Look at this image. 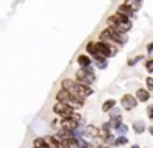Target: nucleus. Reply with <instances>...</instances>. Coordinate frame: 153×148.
Segmentation results:
<instances>
[{
  "label": "nucleus",
  "instance_id": "nucleus-1",
  "mask_svg": "<svg viewBox=\"0 0 153 148\" xmlns=\"http://www.w3.org/2000/svg\"><path fill=\"white\" fill-rule=\"evenodd\" d=\"M74 81H76L77 84L92 86L94 82H96V74H94V72H87V71H84V69L81 68L79 71L76 72V77H74Z\"/></svg>",
  "mask_w": 153,
  "mask_h": 148
},
{
  "label": "nucleus",
  "instance_id": "nucleus-2",
  "mask_svg": "<svg viewBox=\"0 0 153 148\" xmlns=\"http://www.w3.org/2000/svg\"><path fill=\"white\" fill-rule=\"evenodd\" d=\"M53 112L56 115H59V117H69L74 112V109H71L66 102H56V104L53 105Z\"/></svg>",
  "mask_w": 153,
  "mask_h": 148
},
{
  "label": "nucleus",
  "instance_id": "nucleus-3",
  "mask_svg": "<svg viewBox=\"0 0 153 148\" xmlns=\"http://www.w3.org/2000/svg\"><path fill=\"white\" fill-rule=\"evenodd\" d=\"M120 104H122L123 110H133V109L137 107V104H138V100L135 99V95L125 94V95H122V99H120Z\"/></svg>",
  "mask_w": 153,
  "mask_h": 148
},
{
  "label": "nucleus",
  "instance_id": "nucleus-4",
  "mask_svg": "<svg viewBox=\"0 0 153 148\" xmlns=\"http://www.w3.org/2000/svg\"><path fill=\"white\" fill-rule=\"evenodd\" d=\"M114 20H115V25L119 26V28H122L123 31H128L130 28H132V20L127 18V16H122L119 15V13H114Z\"/></svg>",
  "mask_w": 153,
  "mask_h": 148
},
{
  "label": "nucleus",
  "instance_id": "nucleus-5",
  "mask_svg": "<svg viewBox=\"0 0 153 148\" xmlns=\"http://www.w3.org/2000/svg\"><path fill=\"white\" fill-rule=\"evenodd\" d=\"M82 137L99 138L100 137V128H97L96 125H86V127L82 128Z\"/></svg>",
  "mask_w": 153,
  "mask_h": 148
},
{
  "label": "nucleus",
  "instance_id": "nucleus-6",
  "mask_svg": "<svg viewBox=\"0 0 153 148\" xmlns=\"http://www.w3.org/2000/svg\"><path fill=\"white\" fill-rule=\"evenodd\" d=\"M59 127L73 132L76 127H79V123H77V120H74V118L69 115V117H61V125H59Z\"/></svg>",
  "mask_w": 153,
  "mask_h": 148
},
{
  "label": "nucleus",
  "instance_id": "nucleus-7",
  "mask_svg": "<svg viewBox=\"0 0 153 148\" xmlns=\"http://www.w3.org/2000/svg\"><path fill=\"white\" fill-rule=\"evenodd\" d=\"M115 13H119V15H122V16H127V18H130V20H133L135 18V10L133 8H130L128 5H125V3H122V5L117 8V12Z\"/></svg>",
  "mask_w": 153,
  "mask_h": 148
},
{
  "label": "nucleus",
  "instance_id": "nucleus-8",
  "mask_svg": "<svg viewBox=\"0 0 153 148\" xmlns=\"http://www.w3.org/2000/svg\"><path fill=\"white\" fill-rule=\"evenodd\" d=\"M135 99L138 102H148L150 100V91H146V89H137L135 92Z\"/></svg>",
  "mask_w": 153,
  "mask_h": 148
},
{
  "label": "nucleus",
  "instance_id": "nucleus-9",
  "mask_svg": "<svg viewBox=\"0 0 153 148\" xmlns=\"http://www.w3.org/2000/svg\"><path fill=\"white\" fill-rule=\"evenodd\" d=\"M77 64L81 68H87V66H92V58L89 54H81L77 56Z\"/></svg>",
  "mask_w": 153,
  "mask_h": 148
},
{
  "label": "nucleus",
  "instance_id": "nucleus-10",
  "mask_svg": "<svg viewBox=\"0 0 153 148\" xmlns=\"http://www.w3.org/2000/svg\"><path fill=\"white\" fill-rule=\"evenodd\" d=\"M69 97H71V94L66 91V89H63V87L56 92V100L58 102H68V100H69Z\"/></svg>",
  "mask_w": 153,
  "mask_h": 148
},
{
  "label": "nucleus",
  "instance_id": "nucleus-11",
  "mask_svg": "<svg viewBox=\"0 0 153 148\" xmlns=\"http://www.w3.org/2000/svg\"><path fill=\"white\" fill-rule=\"evenodd\" d=\"M43 141H45V145H46L48 148H58L59 147V143H58V138L56 137H43Z\"/></svg>",
  "mask_w": 153,
  "mask_h": 148
},
{
  "label": "nucleus",
  "instance_id": "nucleus-12",
  "mask_svg": "<svg viewBox=\"0 0 153 148\" xmlns=\"http://www.w3.org/2000/svg\"><path fill=\"white\" fill-rule=\"evenodd\" d=\"M109 117H110V120H122V110L120 109H117V107H112L109 112Z\"/></svg>",
  "mask_w": 153,
  "mask_h": 148
},
{
  "label": "nucleus",
  "instance_id": "nucleus-13",
  "mask_svg": "<svg viewBox=\"0 0 153 148\" xmlns=\"http://www.w3.org/2000/svg\"><path fill=\"white\" fill-rule=\"evenodd\" d=\"M66 104L69 105L71 109H74V110H76V109H81V107H82V105H84V102H82V100H79V99H76V97H73V95H71V97H69V100H68Z\"/></svg>",
  "mask_w": 153,
  "mask_h": 148
},
{
  "label": "nucleus",
  "instance_id": "nucleus-14",
  "mask_svg": "<svg viewBox=\"0 0 153 148\" xmlns=\"http://www.w3.org/2000/svg\"><path fill=\"white\" fill-rule=\"evenodd\" d=\"M127 141H128L127 135H119L117 138H114L112 145H114V147H123V145H127Z\"/></svg>",
  "mask_w": 153,
  "mask_h": 148
},
{
  "label": "nucleus",
  "instance_id": "nucleus-15",
  "mask_svg": "<svg viewBox=\"0 0 153 148\" xmlns=\"http://www.w3.org/2000/svg\"><path fill=\"white\" fill-rule=\"evenodd\" d=\"M145 128H146V127H145V123H143L142 120H140V122L137 120L135 123H133V130H135V133H137V135L143 133V132H145Z\"/></svg>",
  "mask_w": 153,
  "mask_h": 148
},
{
  "label": "nucleus",
  "instance_id": "nucleus-16",
  "mask_svg": "<svg viewBox=\"0 0 153 148\" xmlns=\"http://www.w3.org/2000/svg\"><path fill=\"white\" fill-rule=\"evenodd\" d=\"M115 104H117V102L114 100V99H107V100L102 104V112H109L112 107H115Z\"/></svg>",
  "mask_w": 153,
  "mask_h": 148
},
{
  "label": "nucleus",
  "instance_id": "nucleus-17",
  "mask_svg": "<svg viewBox=\"0 0 153 148\" xmlns=\"http://www.w3.org/2000/svg\"><path fill=\"white\" fill-rule=\"evenodd\" d=\"M86 53L91 56V58L96 54V41H89V43H87V45H86Z\"/></svg>",
  "mask_w": 153,
  "mask_h": 148
},
{
  "label": "nucleus",
  "instance_id": "nucleus-18",
  "mask_svg": "<svg viewBox=\"0 0 153 148\" xmlns=\"http://www.w3.org/2000/svg\"><path fill=\"white\" fill-rule=\"evenodd\" d=\"M74 84H76V81H74V79H64L63 84H61V87L66 89V91H71V89L74 87Z\"/></svg>",
  "mask_w": 153,
  "mask_h": 148
},
{
  "label": "nucleus",
  "instance_id": "nucleus-19",
  "mask_svg": "<svg viewBox=\"0 0 153 148\" xmlns=\"http://www.w3.org/2000/svg\"><path fill=\"white\" fill-rule=\"evenodd\" d=\"M112 132V122H105V123H102V128H100V135L104 133H110Z\"/></svg>",
  "mask_w": 153,
  "mask_h": 148
},
{
  "label": "nucleus",
  "instance_id": "nucleus-20",
  "mask_svg": "<svg viewBox=\"0 0 153 148\" xmlns=\"http://www.w3.org/2000/svg\"><path fill=\"white\" fill-rule=\"evenodd\" d=\"M125 5H128L130 8H133L135 12L140 8V2H137V0H125Z\"/></svg>",
  "mask_w": 153,
  "mask_h": 148
},
{
  "label": "nucleus",
  "instance_id": "nucleus-21",
  "mask_svg": "<svg viewBox=\"0 0 153 148\" xmlns=\"http://www.w3.org/2000/svg\"><path fill=\"white\" fill-rule=\"evenodd\" d=\"M142 56H135V58H132V59H128V62H127V64H128V66H135L137 64V62H140V61H142Z\"/></svg>",
  "mask_w": 153,
  "mask_h": 148
},
{
  "label": "nucleus",
  "instance_id": "nucleus-22",
  "mask_svg": "<svg viewBox=\"0 0 153 148\" xmlns=\"http://www.w3.org/2000/svg\"><path fill=\"white\" fill-rule=\"evenodd\" d=\"M145 68H146V71H148V72H153V59H152V58H148V59H146Z\"/></svg>",
  "mask_w": 153,
  "mask_h": 148
},
{
  "label": "nucleus",
  "instance_id": "nucleus-23",
  "mask_svg": "<svg viewBox=\"0 0 153 148\" xmlns=\"http://www.w3.org/2000/svg\"><path fill=\"white\" fill-rule=\"evenodd\" d=\"M43 145H45L43 138H35V141H33V148H41Z\"/></svg>",
  "mask_w": 153,
  "mask_h": 148
},
{
  "label": "nucleus",
  "instance_id": "nucleus-24",
  "mask_svg": "<svg viewBox=\"0 0 153 148\" xmlns=\"http://www.w3.org/2000/svg\"><path fill=\"white\" fill-rule=\"evenodd\" d=\"M146 91H153V77L152 76L146 77Z\"/></svg>",
  "mask_w": 153,
  "mask_h": 148
},
{
  "label": "nucleus",
  "instance_id": "nucleus-25",
  "mask_svg": "<svg viewBox=\"0 0 153 148\" xmlns=\"http://www.w3.org/2000/svg\"><path fill=\"white\" fill-rule=\"evenodd\" d=\"M153 107H152V105H148V107H146V117H148V118H152L153 117Z\"/></svg>",
  "mask_w": 153,
  "mask_h": 148
},
{
  "label": "nucleus",
  "instance_id": "nucleus-26",
  "mask_svg": "<svg viewBox=\"0 0 153 148\" xmlns=\"http://www.w3.org/2000/svg\"><path fill=\"white\" fill-rule=\"evenodd\" d=\"M152 51H153V45L150 43V45L146 46V53H148V54H152Z\"/></svg>",
  "mask_w": 153,
  "mask_h": 148
},
{
  "label": "nucleus",
  "instance_id": "nucleus-27",
  "mask_svg": "<svg viewBox=\"0 0 153 148\" xmlns=\"http://www.w3.org/2000/svg\"><path fill=\"white\" fill-rule=\"evenodd\" d=\"M132 148H140V147H138V145H132Z\"/></svg>",
  "mask_w": 153,
  "mask_h": 148
},
{
  "label": "nucleus",
  "instance_id": "nucleus-28",
  "mask_svg": "<svg viewBox=\"0 0 153 148\" xmlns=\"http://www.w3.org/2000/svg\"><path fill=\"white\" fill-rule=\"evenodd\" d=\"M82 148H92V147H82Z\"/></svg>",
  "mask_w": 153,
  "mask_h": 148
},
{
  "label": "nucleus",
  "instance_id": "nucleus-29",
  "mask_svg": "<svg viewBox=\"0 0 153 148\" xmlns=\"http://www.w3.org/2000/svg\"><path fill=\"white\" fill-rule=\"evenodd\" d=\"M137 2H140V3H142V0H137Z\"/></svg>",
  "mask_w": 153,
  "mask_h": 148
}]
</instances>
